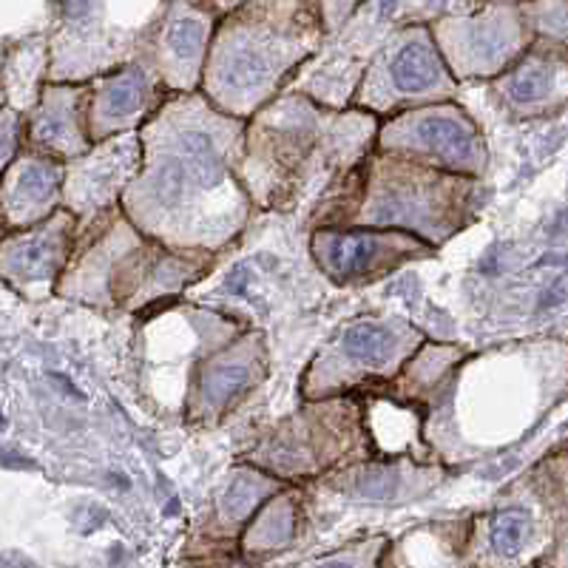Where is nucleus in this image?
<instances>
[{
	"instance_id": "1",
	"label": "nucleus",
	"mask_w": 568,
	"mask_h": 568,
	"mask_svg": "<svg viewBox=\"0 0 568 568\" xmlns=\"http://www.w3.org/2000/svg\"><path fill=\"white\" fill-rule=\"evenodd\" d=\"M409 140L418 149L438 154L455 165H469L478 156V131L460 114H424L409 125Z\"/></svg>"
},
{
	"instance_id": "2",
	"label": "nucleus",
	"mask_w": 568,
	"mask_h": 568,
	"mask_svg": "<svg viewBox=\"0 0 568 568\" xmlns=\"http://www.w3.org/2000/svg\"><path fill=\"white\" fill-rule=\"evenodd\" d=\"M276 69V54L267 49L265 40H240L227 45L222 54L220 80L227 91H256L271 80Z\"/></svg>"
},
{
	"instance_id": "3",
	"label": "nucleus",
	"mask_w": 568,
	"mask_h": 568,
	"mask_svg": "<svg viewBox=\"0 0 568 568\" xmlns=\"http://www.w3.org/2000/svg\"><path fill=\"white\" fill-rule=\"evenodd\" d=\"M384 240L375 233H329L322 240V262L336 276H353L373 265Z\"/></svg>"
},
{
	"instance_id": "4",
	"label": "nucleus",
	"mask_w": 568,
	"mask_h": 568,
	"mask_svg": "<svg viewBox=\"0 0 568 568\" xmlns=\"http://www.w3.org/2000/svg\"><path fill=\"white\" fill-rule=\"evenodd\" d=\"M389 74L400 91H426L429 85L438 83L444 65L426 40H409L395 52Z\"/></svg>"
},
{
	"instance_id": "5",
	"label": "nucleus",
	"mask_w": 568,
	"mask_h": 568,
	"mask_svg": "<svg viewBox=\"0 0 568 568\" xmlns=\"http://www.w3.org/2000/svg\"><path fill=\"white\" fill-rule=\"evenodd\" d=\"M531 517L524 509H504L489 517L486 526V546L495 560L511 562L529 546Z\"/></svg>"
},
{
	"instance_id": "6",
	"label": "nucleus",
	"mask_w": 568,
	"mask_h": 568,
	"mask_svg": "<svg viewBox=\"0 0 568 568\" xmlns=\"http://www.w3.org/2000/svg\"><path fill=\"white\" fill-rule=\"evenodd\" d=\"M205 49V20L200 14L182 9L180 18L169 23L165 32V52L176 69H194Z\"/></svg>"
},
{
	"instance_id": "7",
	"label": "nucleus",
	"mask_w": 568,
	"mask_h": 568,
	"mask_svg": "<svg viewBox=\"0 0 568 568\" xmlns=\"http://www.w3.org/2000/svg\"><path fill=\"white\" fill-rule=\"evenodd\" d=\"M142 94H145V85H142V78L136 71H123L116 74L114 80L103 85L98 98V114L105 123H120L125 116L136 114L142 105Z\"/></svg>"
},
{
	"instance_id": "8",
	"label": "nucleus",
	"mask_w": 568,
	"mask_h": 568,
	"mask_svg": "<svg viewBox=\"0 0 568 568\" xmlns=\"http://www.w3.org/2000/svg\"><path fill=\"white\" fill-rule=\"evenodd\" d=\"M54 187H58V171L49 162H27L20 165L9 185V200L12 205L38 207L52 200Z\"/></svg>"
},
{
	"instance_id": "9",
	"label": "nucleus",
	"mask_w": 568,
	"mask_h": 568,
	"mask_svg": "<svg viewBox=\"0 0 568 568\" xmlns=\"http://www.w3.org/2000/svg\"><path fill=\"white\" fill-rule=\"evenodd\" d=\"M395 349V336L387 327L373 322H358L344 333V353L355 362L378 364L384 358H389V353Z\"/></svg>"
},
{
	"instance_id": "10",
	"label": "nucleus",
	"mask_w": 568,
	"mask_h": 568,
	"mask_svg": "<svg viewBox=\"0 0 568 568\" xmlns=\"http://www.w3.org/2000/svg\"><path fill=\"white\" fill-rule=\"evenodd\" d=\"M555 80L557 69L549 60H526V63L511 74L506 91H509V98L515 100L517 105H529L546 98V94L555 89Z\"/></svg>"
},
{
	"instance_id": "11",
	"label": "nucleus",
	"mask_w": 568,
	"mask_h": 568,
	"mask_svg": "<svg viewBox=\"0 0 568 568\" xmlns=\"http://www.w3.org/2000/svg\"><path fill=\"white\" fill-rule=\"evenodd\" d=\"M60 247H63V233L60 231L32 233L14 251V265H18V271L27 273V276H43L58 262Z\"/></svg>"
},
{
	"instance_id": "12",
	"label": "nucleus",
	"mask_w": 568,
	"mask_h": 568,
	"mask_svg": "<svg viewBox=\"0 0 568 568\" xmlns=\"http://www.w3.org/2000/svg\"><path fill=\"white\" fill-rule=\"evenodd\" d=\"M38 136L49 145L65 149L74 140V120H71V105L65 103L63 94H54L38 120Z\"/></svg>"
},
{
	"instance_id": "13",
	"label": "nucleus",
	"mask_w": 568,
	"mask_h": 568,
	"mask_svg": "<svg viewBox=\"0 0 568 568\" xmlns=\"http://www.w3.org/2000/svg\"><path fill=\"white\" fill-rule=\"evenodd\" d=\"M247 382L245 364H227V367H216L207 378L205 395L213 404H225L233 393H240Z\"/></svg>"
},
{
	"instance_id": "14",
	"label": "nucleus",
	"mask_w": 568,
	"mask_h": 568,
	"mask_svg": "<svg viewBox=\"0 0 568 568\" xmlns=\"http://www.w3.org/2000/svg\"><path fill=\"white\" fill-rule=\"evenodd\" d=\"M258 497V486L256 480H233L231 489L225 491V500H222V511H225L231 520H240V517H245L247 511L253 509V504H256Z\"/></svg>"
},
{
	"instance_id": "15",
	"label": "nucleus",
	"mask_w": 568,
	"mask_h": 568,
	"mask_svg": "<svg viewBox=\"0 0 568 568\" xmlns=\"http://www.w3.org/2000/svg\"><path fill=\"white\" fill-rule=\"evenodd\" d=\"M313 568H362L355 560H349V557H333V560H322L316 562Z\"/></svg>"
}]
</instances>
